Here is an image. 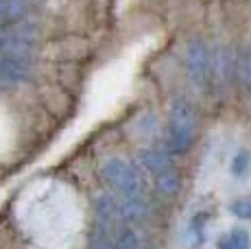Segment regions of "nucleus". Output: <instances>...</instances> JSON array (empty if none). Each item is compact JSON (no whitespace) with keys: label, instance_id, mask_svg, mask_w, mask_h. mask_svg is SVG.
<instances>
[{"label":"nucleus","instance_id":"nucleus-1","mask_svg":"<svg viewBox=\"0 0 251 249\" xmlns=\"http://www.w3.org/2000/svg\"><path fill=\"white\" fill-rule=\"evenodd\" d=\"M100 177L116 197L127 201H144V179L140 171L125 157H107L100 164Z\"/></svg>","mask_w":251,"mask_h":249},{"label":"nucleus","instance_id":"nucleus-2","mask_svg":"<svg viewBox=\"0 0 251 249\" xmlns=\"http://www.w3.org/2000/svg\"><path fill=\"white\" fill-rule=\"evenodd\" d=\"M197 138V112L190 100L175 99L168 112V138L166 147L173 155H183L190 151Z\"/></svg>","mask_w":251,"mask_h":249},{"label":"nucleus","instance_id":"nucleus-3","mask_svg":"<svg viewBox=\"0 0 251 249\" xmlns=\"http://www.w3.org/2000/svg\"><path fill=\"white\" fill-rule=\"evenodd\" d=\"M183 66L192 83L205 88L212 83V50L203 40H192L183 52Z\"/></svg>","mask_w":251,"mask_h":249},{"label":"nucleus","instance_id":"nucleus-4","mask_svg":"<svg viewBox=\"0 0 251 249\" xmlns=\"http://www.w3.org/2000/svg\"><path fill=\"white\" fill-rule=\"evenodd\" d=\"M28 9L31 0H0V26L2 28H16L28 20Z\"/></svg>","mask_w":251,"mask_h":249},{"label":"nucleus","instance_id":"nucleus-5","mask_svg":"<svg viewBox=\"0 0 251 249\" xmlns=\"http://www.w3.org/2000/svg\"><path fill=\"white\" fill-rule=\"evenodd\" d=\"M231 73H234V59L227 49H221L216 55H212V83H229Z\"/></svg>","mask_w":251,"mask_h":249},{"label":"nucleus","instance_id":"nucleus-6","mask_svg":"<svg viewBox=\"0 0 251 249\" xmlns=\"http://www.w3.org/2000/svg\"><path fill=\"white\" fill-rule=\"evenodd\" d=\"M140 162H142V166L147 171H151L155 177H160L162 173H168V171H173V162L171 157L166 155V153L157 151V149H147L140 153Z\"/></svg>","mask_w":251,"mask_h":249},{"label":"nucleus","instance_id":"nucleus-7","mask_svg":"<svg viewBox=\"0 0 251 249\" xmlns=\"http://www.w3.org/2000/svg\"><path fill=\"white\" fill-rule=\"evenodd\" d=\"M219 249H251V236L247 229L234 227L219 238Z\"/></svg>","mask_w":251,"mask_h":249},{"label":"nucleus","instance_id":"nucleus-8","mask_svg":"<svg viewBox=\"0 0 251 249\" xmlns=\"http://www.w3.org/2000/svg\"><path fill=\"white\" fill-rule=\"evenodd\" d=\"M157 190H160L162 195H175L177 190H179V177H177L175 169L157 177Z\"/></svg>","mask_w":251,"mask_h":249},{"label":"nucleus","instance_id":"nucleus-9","mask_svg":"<svg viewBox=\"0 0 251 249\" xmlns=\"http://www.w3.org/2000/svg\"><path fill=\"white\" fill-rule=\"evenodd\" d=\"M229 212L234 217L243 219V221H251V195L249 197H240L229 205Z\"/></svg>","mask_w":251,"mask_h":249},{"label":"nucleus","instance_id":"nucleus-10","mask_svg":"<svg viewBox=\"0 0 251 249\" xmlns=\"http://www.w3.org/2000/svg\"><path fill=\"white\" fill-rule=\"evenodd\" d=\"M249 166H251L249 153H247V151H240L238 155L234 157V162H231V173H234L236 177H243V175H247Z\"/></svg>","mask_w":251,"mask_h":249},{"label":"nucleus","instance_id":"nucleus-11","mask_svg":"<svg viewBox=\"0 0 251 249\" xmlns=\"http://www.w3.org/2000/svg\"><path fill=\"white\" fill-rule=\"evenodd\" d=\"M240 81H243V85L251 92V49L245 52L243 64H240Z\"/></svg>","mask_w":251,"mask_h":249}]
</instances>
